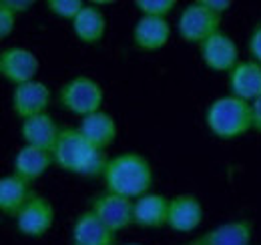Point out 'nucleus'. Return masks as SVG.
<instances>
[{
	"mask_svg": "<svg viewBox=\"0 0 261 245\" xmlns=\"http://www.w3.org/2000/svg\"><path fill=\"white\" fill-rule=\"evenodd\" d=\"M55 217L57 213H55V205L50 203V199L40 193H34L29 199V203L14 217V221H16V229L24 237L38 239L53 229Z\"/></svg>",
	"mask_w": 261,
	"mask_h": 245,
	"instance_id": "obj_6",
	"label": "nucleus"
},
{
	"mask_svg": "<svg viewBox=\"0 0 261 245\" xmlns=\"http://www.w3.org/2000/svg\"><path fill=\"white\" fill-rule=\"evenodd\" d=\"M79 131L87 137L89 143H93L100 151H107L117 141V135H119V127H117L115 117L107 111H97V113L81 119Z\"/></svg>",
	"mask_w": 261,
	"mask_h": 245,
	"instance_id": "obj_19",
	"label": "nucleus"
},
{
	"mask_svg": "<svg viewBox=\"0 0 261 245\" xmlns=\"http://www.w3.org/2000/svg\"><path fill=\"white\" fill-rule=\"evenodd\" d=\"M74 36L83 44H98L107 34V16L97 4L89 2L81 10V14L70 22Z\"/></svg>",
	"mask_w": 261,
	"mask_h": 245,
	"instance_id": "obj_21",
	"label": "nucleus"
},
{
	"mask_svg": "<svg viewBox=\"0 0 261 245\" xmlns=\"http://www.w3.org/2000/svg\"><path fill=\"white\" fill-rule=\"evenodd\" d=\"M55 167L70 175L81 177H102V171L109 163L107 151L97 149L79 127H63L61 135L53 147Z\"/></svg>",
	"mask_w": 261,
	"mask_h": 245,
	"instance_id": "obj_1",
	"label": "nucleus"
},
{
	"mask_svg": "<svg viewBox=\"0 0 261 245\" xmlns=\"http://www.w3.org/2000/svg\"><path fill=\"white\" fill-rule=\"evenodd\" d=\"M53 103V91L46 83H40V81H31V83H24V85H18L12 89L10 94V107H12V113L24 121V119H31L36 115H42V113H48V107Z\"/></svg>",
	"mask_w": 261,
	"mask_h": 245,
	"instance_id": "obj_8",
	"label": "nucleus"
},
{
	"mask_svg": "<svg viewBox=\"0 0 261 245\" xmlns=\"http://www.w3.org/2000/svg\"><path fill=\"white\" fill-rule=\"evenodd\" d=\"M203 203L193 193H179L171 197L169 203V217L167 227H171L177 233H191L203 221Z\"/></svg>",
	"mask_w": 261,
	"mask_h": 245,
	"instance_id": "obj_11",
	"label": "nucleus"
},
{
	"mask_svg": "<svg viewBox=\"0 0 261 245\" xmlns=\"http://www.w3.org/2000/svg\"><path fill=\"white\" fill-rule=\"evenodd\" d=\"M247 51H249L251 61H255L261 64V22H257V24L253 27V31L249 32V38H247Z\"/></svg>",
	"mask_w": 261,
	"mask_h": 245,
	"instance_id": "obj_25",
	"label": "nucleus"
},
{
	"mask_svg": "<svg viewBox=\"0 0 261 245\" xmlns=\"http://www.w3.org/2000/svg\"><path fill=\"white\" fill-rule=\"evenodd\" d=\"M251 237L253 223L249 219H233L207 229L183 245H251Z\"/></svg>",
	"mask_w": 261,
	"mask_h": 245,
	"instance_id": "obj_12",
	"label": "nucleus"
},
{
	"mask_svg": "<svg viewBox=\"0 0 261 245\" xmlns=\"http://www.w3.org/2000/svg\"><path fill=\"white\" fill-rule=\"evenodd\" d=\"M0 4L8 6L14 14H24V12H29V10L34 6L33 0H2Z\"/></svg>",
	"mask_w": 261,
	"mask_h": 245,
	"instance_id": "obj_26",
	"label": "nucleus"
},
{
	"mask_svg": "<svg viewBox=\"0 0 261 245\" xmlns=\"http://www.w3.org/2000/svg\"><path fill=\"white\" fill-rule=\"evenodd\" d=\"M251 115H253V131L261 135V96L251 103Z\"/></svg>",
	"mask_w": 261,
	"mask_h": 245,
	"instance_id": "obj_28",
	"label": "nucleus"
},
{
	"mask_svg": "<svg viewBox=\"0 0 261 245\" xmlns=\"http://www.w3.org/2000/svg\"><path fill=\"white\" fill-rule=\"evenodd\" d=\"M169 203L171 199L161 193H147L135 199V225L143 229H159L167 225L169 217Z\"/></svg>",
	"mask_w": 261,
	"mask_h": 245,
	"instance_id": "obj_18",
	"label": "nucleus"
},
{
	"mask_svg": "<svg viewBox=\"0 0 261 245\" xmlns=\"http://www.w3.org/2000/svg\"><path fill=\"white\" fill-rule=\"evenodd\" d=\"M14 29H16V14L8 6L0 4V38H8Z\"/></svg>",
	"mask_w": 261,
	"mask_h": 245,
	"instance_id": "obj_24",
	"label": "nucleus"
},
{
	"mask_svg": "<svg viewBox=\"0 0 261 245\" xmlns=\"http://www.w3.org/2000/svg\"><path fill=\"white\" fill-rule=\"evenodd\" d=\"M203 4H205L207 8H211L215 14L223 16L229 8L233 6V0H203Z\"/></svg>",
	"mask_w": 261,
	"mask_h": 245,
	"instance_id": "obj_27",
	"label": "nucleus"
},
{
	"mask_svg": "<svg viewBox=\"0 0 261 245\" xmlns=\"http://www.w3.org/2000/svg\"><path fill=\"white\" fill-rule=\"evenodd\" d=\"M46 8L55 16L72 22L85 8V2H81V0H46Z\"/></svg>",
	"mask_w": 261,
	"mask_h": 245,
	"instance_id": "obj_23",
	"label": "nucleus"
},
{
	"mask_svg": "<svg viewBox=\"0 0 261 245\" xmlns=\"http://www.w3.org/2000/svg\"><path fill=\"white\" fill-rule=\"evenodd\" d=\"M153 179L155 175L149 159L135 151L109 157V163L102 171L105 191L117 193L133 201L151 191Z\"/></svg>",
	"mask_w": 261,
	"mask_h": 245,
	"instance_id": "obj_2",
	"label": "nucleus"
},
{
	"mask_svg": "<svg viewBox=\"0 0 261 245\" xmlns=\"http://www.w3.org/2000/svg\"><path fill=\"white\" fill-rule=\"evenodd\" d=\"M229 94L253 103L261 96V64L255 61H241L227 75Z\"/></svg>",
	"mask_w": 261,
	"mask_h": 245,
	"instance_id": "obj_14",
	"label": "nucleus"
},
{
	"mask_svg": "<svg viewBox=\"0 0 261 245\" xmlns=\"http://www.w3.org/2000/svg\"><path fill=\"white\" fill-rule=\"evenodd\" d=\"M171 38V24L167 18L141 16L133 27V44L139 51L155 53L161 51Z\"/></svg>",
	"mask_w": 261,
	"mask_h": 245,
	"instance_id": "obj_16",
	"label": "nucleus"
},
{
	"mask_svg": "<svg viewBox=\"0 0 261 245\" xmlns=\"http://www.w3.org/2000/svg\"><path fill=\"white\" fill-rule=\"evenodd\" d=\"M199 55L203 64L213 72H231L239 64V48L227 32L217 31L205 42L199 44Z\"/></svg>",
	"mask_w": 261,
	"mask_h": 245,
	"instance_id": "obj_9",
	"label": "nucleus"
},
{
	"mask_svg": "<svg viewBox=\"0 0 261 245\" xmlns=\"http://www.w3.org/2000/svg\"><path fill=\"white\" fill-rule=\"evenodd\" d=\"M34 191L33 183L16 173H8L0 179V211L6 217H16L18 211L29 203Z\"/></svg>",
	"mask_w": 261,
	"mask_h": 245,
	"instance_id": "obj_17",
	"label": "nucleus"
},
{
	"mask_svg": "<svg viewBox=\"0 0 261 245\" xmlns=\"http://www.w3.org/2000/svg\"><path fill=\"white\" fill-rule=\"evenodd\" d=\"M205 125L209 133L219 141H235L253 131L251 103L233 94L217 96L207 105Z\"/></svg>",
	"mask_w": 261,
	"mask_h": 245,
	"instance_id": "obj_3",
	"label": "nucleus"
},
{
	"mask_svg": "<svg viewBox=\"0 0 261 245\" xmlns=\"http://www.w3.org/2000/svg\"><path fill=\"white\" fill-rule=\"evenodd\" d=\"M221 27V16L215 14L211 8L203 4V0H195L187 4L177 20V32L183 42L187 44H201L211 34H215Z\"/></svg>",
	"mask_w": 261,
	"mask_h": 245,
	"instance_id": "obj_5",
	"label": "nucleus"
},
{
	"mask_svg": "<svg viewBox=\"0 0 261 245\" xmlns=\"http://www.w3.org/2000/svg\"><path fill=\"white\" fill-rule=\"evenodd\" d=\"M123 245H143V243H123Z\"/></svg>",
	"mask_w": 261,
	"mask_h": 245,
	"instance_id": "obj_29",
	"label": "nucleus"
},
{
	"mask_svg": "<svg viewBox=\"0 0 261 245\" xmlns=\"http://www.w3.org/2000/svg\"><path fill=\"white\" fill-rule=\"evenodd\" d=\"M105 103V91L93 77L76 75L68 79L65 85L59 89V105L66 113L76 115L81 119L102 111Z\"/></svg>",
	"mask_w": 261,
	"mask_h": 245,
	"instance_id": "obj_4",
	"label": "nucleus"
},
{
	"mask_svg": "<svg viewBox=\"0 0 261 245\" xmlns=\"http://www.w3.org/2000/svg\"><path fill=\"white\" fill-rule=\"evenodd\" d=\"M38 68L40 61L31 48L10 46L0 53V77L14 87L34 81Z\"/></svg>",
	"mask_w": 261,
	"mask_h": 245,
	"instance_id": "obj_10",
	"label": "nucleus"
},
{
	"mask_svg": "<svg viewBox=\"0 0 261 245\" xmlns=\"http://www.w3.org/2000/svg\"><path fill=\"white\" fill-rule=\"evenodd\" d=\"M53 165H55L53 151L31 147V145H22L18 149V153L14 155V171L12 173H16L22 179L34 183L36 179H40L42 175H46V171Z\"/></svg>",
	"mask_w": 261,
	"mask_h": 245,
	"instance_id": "obj_20",
	"label": "nucleus"
},
{
	"mask_svg": "<svg viewBox=\"0 0 261 245\" xmlns=\"http://www.w3.org/2000/svg\"><path fill=\"white\" fill-rule=\"evenodd\" d=\"M61 129L63 127H59V122L55 121L53 115L42 113V115L24 119L20 122V139L24 145L53 151V147L61 135Z\"/></svg>",
	"mask_w": 261,
	"mask_h": 245,
	"instance_id": "obj_15",
	"label": "nucleus"
},
{
	"mask_svg": "<svg viewBox=\"0 0 261 245\" xmlns=\"http://www.w3.org/2000/svg\"><path fill=\"white\" fill-rule=\"evenodd\" d=\"M175 0H135V8L141 12V16H155V18H167L175 10Z\"/></svg>",
	"mask_w": 261,
	"mask_h": 245,
	"instance_id": "obj_22",
	"label": "nucleus"
},
{
	"mask_svg": "<svg viewBox=\"0 0 261 245\" xmlns=\"http://www.w3.org/2000/svg\"><path fill=\"white\" fill-rule=\"evenodd\" d=\"M91 211L115 233L135 225V219H133L135 201L127 199V197H121L117 193L102 191V193L95 195L91 201Z\"/></svg>",
	"mask_w": 261,
	"mask_h": 245,
	"instance_id": "obj_7",
	"label": "nucleus"
},
{
	"mask_svg": "<svg viewBox=\"0 0 261 245\" xmlns=\"http://www.w3.org/2000/svg\"><path fill=\"white\" fill-rule=\"evenodd\" d=\"M70 241L72 245H117V233L89 209L76 217L70 231Z\"/></svg>",
	"mask_w": 261,
	"mask_h": 245,
	"instance_id": "obj_13",
	"label": "nucleus"
}]
</instances>
